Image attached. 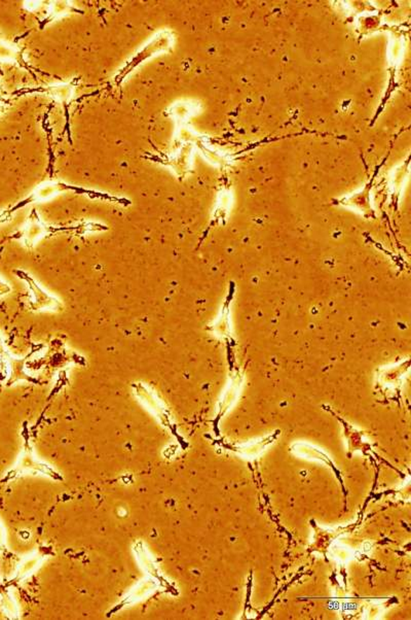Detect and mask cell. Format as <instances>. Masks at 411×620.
Masks as SVG:
<instances>
[{
	"instance_id": "cell-1",
	"label": "cell",
	"mask_w": 411,
	"mask_h": 620,
	"mask_svg": "<svg viewBox=\"0 0 411 620\" xmlns=\"http://www.w3.org/2000/svg\"><path fill=\"white\" fill-rule=\"evenodd\" d=\"M18 276H20V278L27 281L28 287L31 290V292L33 293V301H32V309L35 310L39 309H58L61 307V304L56 298L54 297L48 295L46 292L43 291L39 285H36L34 280L30 278L27 274L24 273V272L18 271Z\"/></svg>"
},
{
	"instance_id": "cell-2",
	"label": "cell",
	"mask_w": 411,
	"mask_h": 620,
	"mask_svg": "<svg viewBox=\"0 0 411 620\" xmlns=\"http://www.w3.org/2000/svg\"><path fill=\"white\" fill-rule=\"evenodd\" d=\"M11 291V288L8 287V285H6V283H4L1 280H0V295H4V294H8V292Z\"/></svg>"
},
{
	"instance_id": "cell-3",
	"label": "cell",
	"mask_w": 411,
	"mask_h": 620,
	"mask_svg": "<svg viewBox=\"0 0 411 620\" xmlns=\"http://www.w3.org/2000/svg\"><path fill=\"white\" fill-rule=\"evenodd\" d=\"M6 351L4 349V340H2L1 336H0V359H4V356H6Z\"/></svg>"
}]
</instances>
